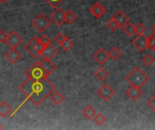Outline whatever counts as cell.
Returning <instances> with one entry per match:
<instances>
[{
	"mask_svg": "<svg viewBox=\"0 0 155 130\" xmlns=\"http://www.w3.org/2000/svg\"><path fill=\"white\" fill-rule=\"evenodd\" d=\"M126 95L134 101H136L142 95H143V91L140 88L137 87H134L131 86V88H129L126 90Z\"/></svg>",
	"mask_w": 155,
	"mask_h": 130,
	"instance_id": "obj_16",
	"label": "cell"
},
{
	"mask_svg": "<svg viewBox=\"0 0 155 130\" xmlns=\"http://www.w3.org/2000/svg\"><path fill=\"white\" fill-rule=\"evenodd\" d=\"M23 42L22 37L15 32V31H12L9 34H8V38H7V44L11 47V48H16L18 47L21 43Z\"/></svg>",
	"mask_w": 155,
	"mask_h": 130,
	"instance_id": "obj_8",
	"label": "cell"
},
{
	"mask_svg": "<svg viewBox=\"0 0 155 130\" xmlns=\"http://www.w3.org/2000/svg\"><path fill=\"white\" fill-rule=\"evenodd\" d=\"M38 39H39V41H40L43 44H45V46H47V45H49V44L51 43V39H50L47 35H45V34L41 35L40 37H38Z\"/></svg>",
	"mask_w": 155,
	"mask_h": 130,
	"instance_id": "obj_30",
	"label": "cell"
},
{
	"mask_svg": "<svg viewBox=\"0 0 155 130\" xmlns=\"http://www.w3.org/2000/svg\"><path fill=\"white\" fill-rule=\"evenodd\" d=\"M115 94V91L114 89L109 85V84H104L98 90H97V95L105 102L109 101Z\"/></svg>",
	"mask_w": 155,
	"mask_h": 130,
	"instance_id": "obj_5",
	"label": "cell"
},
{
	"mask_svg": "<svg viewBox=\"0 0 155 130\" xmlns=\"http://www.w3.org/2000/svg\"><path fill=\"white\" fill-rule=\"evenodd\" d=\"M11 111H12L11 107L5 101H3L0 103V117L5 118L11 113Z\"/></svg>",
	"mask_w": 155,
	"mask_h": 130,
	"instance_id": "obj_18",
	"label": "cell"
},
{
	"mask_svg": "<svg viewBox=\"0 0 155 130\" xmlns=\"http://www.w3.org/2000/svg\"><path fill=\"white\" fill-rule=\"evenodd\" d=\"M38 42V38L37 37H34L33 39L30 40V42L25 45V49L26 50V52H28L34 58H37L39 55H41L36 50H35V44Z\"/></svg>",
	"mask_w": 155,
	"mask_h": 130,
	"instance_id": "obj_13",
	"label": "cell"
},
{
	"mask_svg": "<svg viewBox=\"0 0 155 130\" xmlns=\"http://www.w3.org/2000/svg\"><path fill=\"white\" fill-rule=\"evenodd\" d=\"M32 24L35 28V30H37L40 33H43L50 26L51 23L50 20L45 14H40L32 21Z\"/></svg>",
	"mask_w": 155,
	"mask_h": 130,
	"instance_id": "obj_4",
	"label": "cell"
},
{
	"mask_svg": "<svg viewBox=\"0 0 155 130\" xmlns=\"http://www.w3.org/2000/svg\"><path fill=\"white\" fill-rule=\"evenodd\" d=\"M64 17H65V12L61 8L55 9L50 15L51 20L58 26H61L64 23Z\"/></svg>",
	"mask_w": 155,
	"mask_h": 130,
	"instance_id": "obj_7",
	"label": "cell"
},
{
	"mask_svg": "<svg viewBox=\"0 0 155 130\" xmlns=\"http://www.w3.org/2000/svg\"><path fill=\"white\" fill-rule=\"evenodd\" d=\"M106 25H107V27H108L111 31H113V32H115L117 29H119V28H120V26H119L118 23H117L114 18L110 19V20L106 23Z\"/></svg>",
	"mask_w": 155,
	"mask_h": 130,
	"instance_id": "obj_25",
	"label": "cell"
},
{
	"mask_svg": "<svg viewBox=\"0 0 155 130\" xmlns=\"http://www.w3.org/2000/svg\"><path fill=\"white\" fill-rule=\"evenodd\" d=\"M40 65H41L42 69L44 70V71H45V73L46 74L47 77L51 73H53L56 69L55 64H54L51 62V60H46V59H44V58H43V61L40 62Z\"/></svg>",
	"mask_w": 155,
	"mask_h": 130,
	"instance_id": "obj_12",
	"label": "cell"
},
{
	"mask_svg": "<svg viewBox=\"0 0 155 130\" xmlns=\"http://www.w3.org/2000/svg\"><path fill=\"white\" fill-rule=\"evenodd\" d=\"M65 38H66V36H65L64 34H63V33H58V34L54 37V41H55L59 45H60V44H61L64 40H65Z\"/></svg>",
	"mask_w": 155,
	"mask_h": 130,
	"instance_id": "obj_31",
	"label": "cell"
},
{
	"mask_svg": "<svg viewBox=\"0 0 155 130\" xmlns=\"http://www.w3.org/2000/svg\"><path fill=\"white\" fill-rule=\"evenodd\" d=\"M147 42H148V37L145 36L144 34H141V35H138L133 41V44L140 52H144L147 48Z\"/></svg>",
	"mask_w": 155,
	"mask_h": 130,
	"instance_id": "obj_9",
	"label": "cell"
},
{
	"mask_svg": "<svg viewBox=\"0 0 155 130\" xmlns=\"http://www.w3.org/2000/svg\"><path fill=\"white\" fill-rule=\"evenodd\" d=\"M94 121L98 126H102L106 121V119H105V117L103 114L99 113V114H95V116L94 117Z\"/></svg>",
	"mask_w": 155,
	"mask_h": 130,
	"instance_id": "obj_26",
	"label": "cell"
},
{
	"mask_svg": "<svg viewBox=\"0 0 155 130\" xmlns=\"http://www.w3.org/2000/svg\"><path fill=\"white\" fill-rule=\"evenodd\" d=\"M113 18L118 23L120 27H124L128 23H130V18L129 16L122 10H119L118 12H116V14L113 16Z\"/></svg>",
	"mask_w": 155,
	"mask_h": 130,
	"instance_id": "obj_11",
	"label": "cell"
},
{
	"mask_svg": "<svg viewBox=\"0 0 155 130\" xmlns=\"http://www.w3.org/2000/svg\"><path fill=\"white\" fill-rule=\"evenodd\" d=\"M7 38H8V34L4 30H1L0 31V43H6Z\"/></svg>",
	"mask_w": 155,
	"mask_h": 130,
	"instance_id": "obj_33",
	"label": "cell"
},
{
	"mask_svg": "<svg viewBox=\"0 0 155 130\" xmlns=\"http://www.w3.org/2000/svg\"><path fill=\"white\" fill-rule=\"evenodd\" d=\"M0 129H3V127H2L1 125H0Z\"/></svg>",
	"mask_w": 155,
	"mask_h": 130,
	"instance_id": "obj_38",
	"label": "cell"
},
{
	"mask_svg": "<svg viewBox=\"0 0 155 130\" xmlns=\"http://www.w3.org/2000/svg\"><path fill=\"white\" fill-rule=\"evenodd\" d=\"M147 105L153 109V111L155 112V94L148 100V102H147Z\"/></svg>",
	"mask_w": 155,
	"mask_h": 130,
	"instance_id": "obj_35",
	"label": "cell"
},
{
	"mask_svg": "<svg viewBox=\"0 0 155 130\" xmlns=\"http://www.w3.org/2000/svg\"><path fill=\"white\" fill-rule=\"evenodd\" d=\"M145 32H146V27H145L143 24L139 23V24H137L135 25V33H136L138 35L144 34Z\"/></svg>",
	"mask_w": 155,
	"mask_h": 130,
	"instance_id": "obj_29",
	"label": "cell"
},
{
	"mask_svg": "<svg viewBox=\"0 0 155 130\" xmlns=\"http://www.w3.org/2000/svg\"><path fill=\"white\" fill-rule=\"evenodd\" d=\"M125 81L131 86L141 89L150 81V77L140 67L137 66L125 77Z\"/></svg>",
	"mask_w": 155,
	"mask_h": 130,
	"instance_id": "obj_2",
	"label": "cell"
},
{
	"mask_svg": "<svg viewBox=\"0 0 155 130\" xmlns=\"http://www.w3.org/2000/svg\"><path fill=\"white\" fill-rule=\"evenodd\" d=\"M51 100H52V102H53L54 105L58 106V105H60L61 103L64 102V95H63L61 92H59V91H54V92L52 93V95H51Z\"/></svg>",
	"mask_w": 155,
	"mask_h": 130,
	"instance_id": "obj_17",
	"label": "cell"
},
{
	"mask_svg": "<svg viewBox=\"0 0 155 130\" xmlns=\"http://www.w3.org/2000/svg\"><path fill=\"white\" fill-rule=\"evenodd\" d=\"M121 56H122V51L119 48H117V47L112 48V50L109 52V57H110V59H113L114 61L118 60Z\"/></svg>",
	"mask_w": 155,
	"mask_h": 130,
	"instance_id": "obj_24",
	"label": "cell"
},
{
	"mask_svg": "<svg viewBox=\"0 0 155 130\" xmlns=\"http://www.w3.org/2000/svg\"><path fill=\"white\" fill-rule=\"evenodd\" d=\"M152 29H153V33H155V24L153 25V27H152Z\"/></svg>",
	"mask_w": 155,
	"mask_h": 130,
	"instance_id": "obj_37",
	"label": "cell"
},
{
	"mask_svg": "<svg viewBox=\"0 0 155 130\" xmlns=\"http://www.w3.org/2000/svg\"><path fill=\"white\" fill-rule=\"evenodd\" d=\"M108 75H109V72H108L104 68H103V67L99 68V69L94 72L95 78H96L98 81H104L108 77Z\"/></svg>",
	"mask_w": 155,
	"mask_h": 130,
	"instance_id": "obj_20",
	"label": "cell"
},
{
	"mask_svg": "<svg viewBox=\"0 0 155 130\" xmlns=\"http://www.w3.org/2000/svg\"><path fill=\"white\" fill-rule=\"evenodd\" d=\"M77 16L76 14L71 11V10H68L65 12V17H64V23H66L67 24H72L75 20H76Z\"/></svg>",
	"mask_w": 155,
	"mask_h": 130,
	"instance_id": "obj_21",
	"label": "cell"
},
{
	"mask_svg": "<svg viewBox=\"0 0 155 130\" xmlns=\"http://www.w3.org/2000/svg\"><path fill=\"white\" fill-rule=\"evenodd\" d=\"M19 90L34 105L39 106L54 91L55 86L47 78L39 81L27 78L19 86Z\"/></svg>",
	"mask_w": 155,
	"mask_h": 130,
	"instance_id": "obj_1",
	"label": "cell"
},
{
	"mask_svg": "<svg viewBox=\"0 0 155 130\" xmlns=\"http://www.w3.org/2000/svg\"><path fill=\"white\" fill-rule=\"evenodd\" d=\"M7 1H8V0H0V3H2V4H5Z\"/></svg>",
	"mask_w": 155,
	"mask_h": 130,
	"instance_id": "obj_36",
	"label": "cell"
},
{
	"mask_svg": "<svg viewBox=\"0 0 155 130\" xmlns=\"http://www.w3.org/2000/svg\"><path fill=\"white\" fill-rule=\"evenodd\" d=\"M142 61L146 66H151L154 62V58L151 54H146L145 56L143 57Z\"/></svg>",
	"mask_w": 155,
	"mask_h": 130,
	"instance_id": "obj_28",
	"label": "cell"
},
{
	"mask_svg": "<svg viewBox=\"0 0 155 130\" xmlns=\"http://www.w3.org/2000/svg\"><path fill=\"white\" fill-rule=\"evenodd\" d=\"M105 11H106L105 7L98 1L95 2L90 8V12L95 18H101L104 14Z\"/></svg>",
	"mask_w": 155,
	"mask_h": 130,
	"instance_id": "obj_10",
	"label": "cell"
},
{
	"mask_svg": "<svg viewBox=\"0 0 155 130\" xmlns=\"http://www.w3.org/2000/svg\"><path fill=\"white\" fill-rule=\"evenodd\" d=\"M5 58L7 59V61L9 62H11V63H15V62H18V60L21 58V54H20V52L16 50V49H15V48H11L6 53H5Z\"/></svg>",
	"mask_w": 155,
	"mask_h": 130,
	"instance_id": "obj_15",
	"label": "cell"
},
{
	"mask_svg": "<svg viewBox=\"0 0 155 130\" xmlns=\"http://www.w3.org/2000/svg\"><path fill=\"white\" fill-rule=\"evenodd\" d=\"M123 30H124V33H126V35H128L129 37H132V36H134V33H135V25H134L131 23H128L125 26H124Z\"/></svg>",
	"mask_w": 155,
	"mask_h": 130,
	"instance_id": "obj_22",
	"label": "cell"
},
{
	"mask_svg": "<svg viewBox=\"0 0 155 130\" xmlns=\"http://www.w3.org/2000/svg\"><path fill=\"white\" fill-rule=\"evenodd\" d=\"M45 49V44H43L40 41H39V39H38V42L36 43V44H35V50L41 54L43 52H44V50Z\"/></svg>",
	"mask_w": 155,
	"mask_h": 130,
	"instance_id": "obj_32",
	"label": "cell"
},
{
	"mask_svg": "<svg viewBox=\"0 0 155 130\" xmlns=\"http://www.w3.org/2000/svg\"><path fill=\"white\" fill-rule=\"evenodd\" d=\"M58 52V50L54 46L52 45L51 43L47 46H45V49L44 50V52L41 53L42 57L44 59H46V60H52Z\"/></svg>",
	"mask_w": 155,
	"mask_h": 130,
	"instance_id": "obj_14",
	"label": "cell"
},
{
	"mask_svg": "<svg viewBox=\"0 0 155 130\" xmlns=\"http://www.w3.org/2000/svg\"><path fill=\"white\" fill-rule=\"evenodd\" d=\"M82 114H83L87 119H94V117L95 116L96 111H95V109H94L91 105H88V106H86V107L83 109Z\"/></svg>",
	"mask_w": 155,
	"mask_h": 130,
	"instance_id": "obj_19",
	"label": "cell"
},
{
	"mask_svg": "<svg viewBox=\"0 0 155 130\" xmlns=\"http://www.w3.org/2000/svg\"><path fill=\"white\" fill-rule=\"evenodd\" d=\"M25 75L27 78L35 80V81H39V80H43L45 78H47L46 74L45 73L44 70L42 69V67L40 65V62L34 63L28 69V71H26Z\"/></svg>",
	"mask_w": 155,
	"mask_h": 130,
	"instance_id": "obj_3",
	"label": "cell"
},
{
	"mask_svg": "<svg viewBox=\"0 0 155 130\" xmlns=\"http://www.w3.org/2000/svg\"><path fill=\"white\" fill-rule=\"evenodd\" d=\"M94 61L100 65H104L109 59V52H107L104 48H99L93 55Z\"/></svg>",
	"mask_w": 155,
	"mask_h": 130,
	"instance_id": "obj_6",
	"label": "cell"
},
{
	"mask_svg": "<svg viewBox=\"0 0 155 130\" xmlns=\"http://www.w3.org/2000/svg\"><path fill=\"white\" fill-rule=\"evenodd\" d=\"M64 0H46V2L52 6V7H57Z\"/></svg>",
	"mask_w": 155,
	"mask_h": 130,
	"instance_id": "obj_34",
	"label": "cell"
},
{
	"mask_svg": "<svg viewBox=\"0 0 155 130\" xmlns=\"http://www.w3.org/2000/svg\"><path fill=\"white\" fill-rule=\"evenodd\" d=\"M147 48H149L152 51H155V33H153L150 37H148L147 42Z\"/></svg>",
	"mask_w": 155,
	"mask_h": 130,
	"instance_id": "obj_27",
	"label": "cell"
},
{
	"mask_svg": "<svg viewBox=\"0 0 155 130\" xmlns=\"http://www.w3.org/2000/svg\"><path fill=\"white\" fill-rule=\"evenodd\" d=\"M74 42H73L70 38H68V37H66V38H65V40H64L61 44H60V46L62 47V49H63V50H64L65 52L70 51V50L74 47Z\"/></svg>",
	"mask_w": 155,
	"mask_h": 130,
	"instance_id": "obj_23",
	"label": "cell"
}]
</instances>
